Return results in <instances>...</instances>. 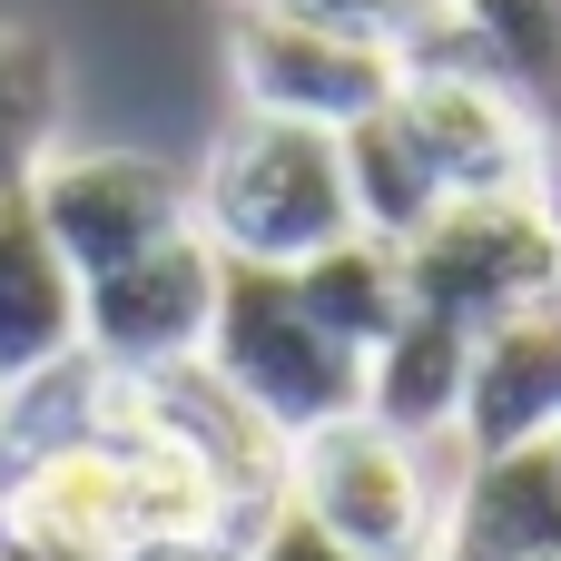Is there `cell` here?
<instances>
[{"mask_svg":"<svg viewBox=\"0 0 561 561\" xmlns=\"http://www.w3.org/2000/svg\"><path fill=\"white\" fill-rule=\"evenodd\" d=\"M434 561H561V444L463 463L444 493Z\"/></svg>","mask_w":561,"mask_h":561,"instance_id":"obj_11","label":"cell"},{"mask_svg":"<svg viewBox=\"0 0 561 561\" xmlns=\"http://www.w3.org/2000/svg\"><path fill=\"white\" fill-rule=\"evenodd\" d=\"M266 434H316V424H345V414H365V355L355 345H335L316 316H306V296H296V276H276V266H227L217 276V325H207V355H197Z\"/></svg>","mask_w":561,"mask_h":561,"instance_id":"obj_3","label":"cell"},{"mask_svg":"<svg viewBox=\"0 0 561 561\" xmlns=\"http://www.w3.org/2000/svg\"><path fill=\"white\" fill-rule=\"evenodd\" d=\"M523 444H561V316L523 306L503 325L473 335V375H463V414H454V454H523Z\"/></svg>","mask_w":561,"mask_h":561,"instance_id":"obj_10","label":"cell"},{"mask_svg":"<svg viewBox=\"0 0 561 561\" xmlns=\"http://www.w3.org/2000/svg\"><path fill=\"white\" fill-rule=\"evenodd\" d=\"M0 424H10V394H0Z\"/></svg>","mask_w":561,"mask_h":561,"instance_id":"obj_22","label":"cell"},{"mask_svg":"<svg viewBox=\"0 0 561 561\" xmlns=\"http://www.w3.org/2000/svg\"><path fill=\"white\" fill-rule=\"evenodd\" d=\"M20 197L49 227V247L69 256L79 286H99L128 256H148V247H168V237L197 227L187 217V178L168 158H148V148H89V138H49L39 168L20 178Z\"/></svg>","mask_w":561,"mask_h":561,"instance_id":"obj_5","label":"cell"},{"mask_svg":"<svg viewBox=\"0 0 561 561\" xmlns=\"http://www.w3.org/2000/svg\"><path fill=\"white\" fill-rule=\"evenodd\" d=\"M237 69V108L256 118H306V128H355L404 89V49L365 39V30H325V20H286V10H247L227 39Z\"/></svg>","mask_w":561,"mask_h":561,"instance_id":"obj_8","label":"cell"},{"mask_svg":"<svg viewBox=\"0 0 561 561\" xmlns=\"http://www.w3.org/2000/svg\"><path fill=\"white\" fill-rule=\"evenodd\" d=\"M561 247V197H454L414 247H404V296L454 325H503L542 306Z\"/></svg>","mask_w":561,"mask_h":561,"instance_id":"obj_6","label":"cell"},{"mask_svg":"<svg viewBox=\"0 0 561 561\" xmlns=\"http://www.w3.org/2000/svg\"><path fill=\"white\" fill-rule=\"evenodd\" d=\"M237 561H355V552H345L335 533H316V523H306L296 503H276V513H266V523L247 533V552H237Z\"/></svg>","mask_w":561,"mask_h":561,"instance_id":"obj_19","label":"cell"},{"mask_svg":"<svg viewBox=\"0 0 561 561\" xmlns=\"http://www.w3.org/2000/svg\"><path fill=\"white\" fill-rule=\"evenodd\" d=\"M335 148H345V187H355V227L365 237H385V247H414L444 207H454V187H444V168H434V148L414 138V118L385 99L375 118H355V128H335Z\"/></svg>","mask_w":561,"mask_h":561,"instance_id":"obj_15","label":"cell"},{"mask_svg":"<svg viewBox=\"0 0 561 561\" xmlns=\"http://www.w3.org/2000/svg\"><path fill=\"white\" fill-rule=\"evenodd\" d=\"M79 365V276L30 217V197H0V394Z\"/></svg>","mask_w":561,"mask_h":561,"instance_id":"obj_12","label":"cell"},{"mask_svg":"<svg viewBox=\"0 0 561 561\" xmlns=\"http://www.w3.org/2000/svg\"><path fill=\"white\" fill-rule=\"evenodd\" d=\"M247 10H286V20H325V30H365V39H394V49H424L444 0H247Z\"/></svg>","mask_w":561,"mask_h":561,"instance_id":"obj_18","label":"cell"},{"mask_svg":"<svg viewBox=\"0 0 561 561\" xmlns=\"http://www.w3.org/2000/svg\"><path fill=\"white\" fill-rule=\"evenodd\" d=\"M0 561H138L128 473L99 424H79V365L10 394L0 424Z\"/></svg>","mask_w":561,"mask_h":561,"instance_id":"obj_2","label":"cell"},{"mask_svg":"<svg viewBox=\"0 0 561 561\" xmlns=\"http://www.w3.org/2000/svg\"><path fill=\"white\" fill-rule=\"evenodd\" d=\"M138 561H227V552H138Z\"/></svg>","mask_w":561,"mask_h":561,"instance_id":"obj_21","label":"cell"},{"mask_svg":"<svg viewBox=\"0 0 561 561\" xmlns=\"http://www.w3.org/2000/svg\"><path fill=\"white\" fill-rule=\"evenodd\" d=\"M444 49H463L561 158V0H444Z\"/></svg>","mask_w":561,"mask_h":561,"instance_id":"obj_13","label":"cell"},{"mask_svg":"<svg viewBox=\"0 0 561 561\" xmlns=\"http://www.w3.org/2000/svg\"><path fill=\"white\" fill-rule=\"evenodd\" d=\"M296 296H306V316L335 335V345H355V355H375L394 325H404V247H385V237H345V247H325V256H306L296 266Z\"/></svg>","mask_w":561,"mask_h":561,"instance_id":"obj_16","label":"cell"},{"mask_svg":"<svg viewBox=\"0 0 561 561\" xmlns=\"http://www.w3.org/2000/svg\"><path fill=\"white\" fill-rule=\"evenodd\" d=\"M217 276L227 256L187 227L148 256H128L118 276L79 286V355L108 365V375H178L207 355V325H217Z\"/></svg>","mask_w":561,"mask_h":561,"instance_id":"obj_9","label":"cell"},{"mask_svg":"<svg viewBox=\"0 0 561 561\" xmlns=\"http://www.w3.org/2000/svg\"><path fill=\"white\" fill-rule=\"evenodd\" d=\"M434 454L444 444H404L375 414H345V424H316L286 444V503L316 533H335L355 561H434L444 493H454V473Z\"/></svg>","mask_w":561,"mask_h":561,"instance_id":"obj_4","label":"cell"},{"mask_svg":"<svg viewBox=\"0 0 561 561\" xmlns=\"http://www.w3.org/2000/svg\"><path fill=\"white\" fill-rule=\"evenodd\" d=\"M542 306H552V316H561V247H552V286H542Z\"/></svg>","mask_w":561,"mask_h":561,"instance_id":"obj_20","label":"cell"},{"mask_svg":"<svg viewBox=\"0 0 561 561\" xmlns=\"http://www.w3.org/2000/svg\"><path fill=\"white\" fill-rule=\"evenodd\" d=\"M463 375H473V325L404 306V325L365 355V414L385 434H404V444H454Z\"/></svg>","mask_w":561,"mask_h":561,"instance_id":"obj_14","label":"cell"},{"mask_svg":"<svg viewBox=\"0 0 561 561\" xmlns=\"http://www.w3.org/2000/svg\"><path fill=\"white\" fill-rule=\"evenodd\" d=\"M394 108L414 118V138L434 148V168H444V187L454 197H552L561 187V158L552 138L463 59V49H444V39H424V49H404V89H394Z\"/></svg>","mask_w":561,"mask_h":561,"instance_id":"obj_7","label":"cell"},{"mask_svg":"<svg viewBox=\"0 0 561 561\" xmlns=\"http://www.w3.org/2000/svg\"><path fill=\"white\" fill-rule=\"evenodd\" d=\"M187 217L227 266H276L296 276L306 256L355 237V187H345V148L335 128L306 118H256L237 108L227 138L207 148V168L187 178Z\"/></svg>","mask_w":561,"mask_h":561,"instance_id":"obj_1","label":"cell"},{"mask_svg":"<svg viewBox=\"0 0 561 561\" xmlns=\"http://www.w3.org/2000/svg\"><path fill=\"white\" fill-rule=\"evenodd\" d=\"M59 138V59L39 30L0 20V197L39 168V148Z\"/></svg>","mask_w":561,"mask_h":561,"instance_id":"obj_17","label":"cell"}]
</instances>
